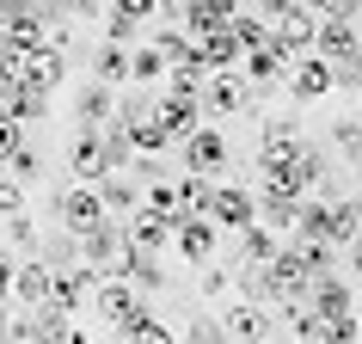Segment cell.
Wrapping results in <instances>:
<instances>
[{
  "instance_id": "1",
  "label": "cell",
  "mask_w": 362,
  "mask_h": 344,
  "mask_svg": "<svg viewBox=\"0 0 362 344\" xmlns=\"http://www.w3.org/2000/svg\"><path fill=\"white\" fill-rule=\"evenodd\" d=\"M93 307H98V320L111 326L117 338H129L135 326L153 320V302H148L135 283H98V289H93Z\"/></svg>"
},
{
  "instance_id": "2",
  "label": "cell",
  "mask_w": 362,
  "mask_h": 344,
  "mask_svg": "<svg viewBox=\"0 0 362 344\" xmlns=\"http://www.w3.org/2000/svg\"><path fill=\"white\" fill-rule=\"evenodd\" d=\"M228 160H233L228 135H221V130H209V123H203V130H197L191 142H178V166H185V172H197V178H215V185H221V178H233V172H228Z\"/></svg>"
},
{
  "instance_id": "3",
  "label": "cell",
  "mask_w": 362,
  "mask_h": 344,
  "mask_svg": "<svg viewBox=\"0 0 362 344\" xmlns=\"http://www.w3.org/2000/svg\"><path fill=\"white\" fill-rule=\"evenodd\" d=\"M56 222L68 234H93L98 222H111V210H105L98 185H62L56 191Z\"/></svg>"
},
{
  "instance_id": "4",
  "label": "cell",
  "mask_w": 362,
  "mask_h": 344,
  "mask_svg": "<svg viewBox=\"0 0 362 344\" xmlns=\"http://www.w3.org/2000/svg\"><path fill=\"white\" fill-rule=\"evenodd\" d=\"M13 56H19V80L25 86H37V93H49V98L68 86L74 56H62V50H49V43H43V50H13Z\"/></svg>"
},
{
  "instance_id": "5",
  "label": "cell",
  "mask_w": 362,
  "mask_h": 344,
  "mask_svg": "<svg viewBox=\"0 0 362 344\" xmlns=\"http://www.w3.org/2000/svg\"><path fill=\"white\" fill-rule=\"evenodd\" d=\"M209 222H215L221 234H246L252 222H258V197H252L246 185L221 178V185H215V197H209Z\"/></svg>"
},
{
  "instance_id": "6",
  "label": "cell",
  "mask_w": 362,
  "mask_h": 344,
  "mask_svg": "<svg viewBox=\"0 0 362 344\" xmlns=\"http://www.w3.org/2000/svg\"><path fill=\"white\" fill-rule=\"evenodd\" d=\"M105 283H135L141 295H160V289H166L172 277H166V258H160V252H141V246H129V252H123V258H117L111 270H105Z\"/></svg>"
},
{
  "instance_id": "7",
  "label": "cell",
  "mask_w": 362,
  "mask_h": 344,
  "mask_svg": "<svg viewBox=\"0 0 362 344\" xmlns=\"http://www.w3.org/2000/svg\"><path fill=\"white\" fill-rule=\"evenodd\" d=\"M68 172H74V185H105L111 178V154H105V135L98 130H74V142H68Z\"/></svg>"
},
{
  "instance_id": "8",
  "label": "cell",
  "mask_w": 362,
  "mask_h": 344,
  "mask_svg": "<svg viewBox=\"0 0 362 344\" xmlns=\"http://www.w3.org/2000/svg\"><path fill=\"white\" fill-rule=\"evenodd\" d=\"M49 295H56V270H49V258H19V277H13V307H25V314H37V307H49Z\"/></svg>"
},
{
  "instance_id": "9",
  "label": "cell",
  "mask_w": 362,
  "mask_h": 344,
  "mask_svg": "<svg viewBox=\"0 0 362 344\" xmlns=\"http://www.w3.org/2000/svg\"><path fill=\"white\" fill-rule=\"evenodd\" d=\"M117 111H123V98H117V86H105V80H86L74 98V130H111Z\"/></svg>"
},
{
  "instance_id": "10",
  "label": "cell",
  "mask_w": 362,
  "mask_h": 344,
  "mask_svg": "<svg viewBox=\"0 0 362 344\" xmlns=\"http://www.w3.org/2000/svg\"><path fill=\"white\" fill-rule=\"evenodd\" d=\"M270 43H283L295 62L313 56V43H320V13H313V6H295V13H283V19L270 25Z\"/></svg>"
},
{
  "instance_id": "11",
  "label": "cell",
  "mask_w": 362,
  "mask_h": 344,
  "mask_svg": "<svg viewBox=\"0 0 362 344\" xmlns=\"http://www.w3.org/2000/svg\"><path fill=\"white\" fill-rule=\"evenodd\" d=\"M215 240H221V228H215L209 215H185L178 234H172V246H178L185 265H215Z\"/></svg>"
},
{
  "instance_id": "12",
  "label": "cell",
  "mask_w": 362,
  "mask_h": 344,
  "mask_svg": "<svg viewBox=\"0 0 362 344\" xmlns=\"http://www.w3.org/2000/svg\"><path fill=\"white\" fill-rule=\"evenodd\" d=\"M313 56H325L332 68H338V62H356L362 56V25L356 19H320V43H313Z\"/></svg>"
},
{
  "instance_id": "13",
  "label": "cell",
  "mask_w": 362,
  "mask_h": 344,
  "mask_svg": "<svg viewBox=\"0 0 362 344\" xmlns=\"http://www.w3.org/2000/svg\"><path fill=\"white\" fill-rule=\"evenodd\" d=\"M252 105V80L233 68V74H209V86H203V111L215 117H233V111H246Z\"/></svg>"
},
{
  "instance_id": "14",
  "label": "cell",
  "mask_w": 362,
  "mask_h": 344,
  "mask_svg": "<svg viewBox=\"0 0 362 344\" xmlns=\"http://www.w3.org/2000/svg\"><path fill=\"white\" fill-rule=\"evenodd\" d=\"M356 302H362V295L344 283V277H320L313 295H307V307H313L320 320H344V314H356Z\"/></svg>"
},
{
  "instance_id": "15",
  "label": "cell",
  "mask_w": 362,
  "mask_h": 344,
  "mask_svg": "<svg viewBox=\"0 0 362 344\" xmlns=\"http://www.w3.org/2000/svg\"><path fill=\"white\" fill-rule=\"evenodd\" d=\"M240 74H246V80H252V93H258V86H276V80L295 74V56H288L283 43H270V50H252Z\"/></svg>"
},
{
  "instance_id": "16",
  "label": "cell",
  "mask_w": 362,
  "mask_h": 344,
  "mask_svg": "<svg viewBox=\"0 0 362 344\" xmlns=\"http://www.w3.org/2000/svg\"><path fill=\"white\" fill-rule=\"evenodd\" d=\"M160 123H166L172 142H191V135L203 130V98H178V93H166V98H160Z\"/></svg>"
},
{
  "instance_id": "17",
  "label": "cell",
  "mask_w": 362,
  "mask_h": 344,
  "mask_svg": "<svg viewBox=\"0 0 362 344\" xmlns=\"http://www.w3.org/2000/svg\"><path fill=\"white\" fill-rule=\"evenodd\" d=\"M301 203L307 197H288V191H258V222H264V228H276V234H295L301 228Z\"/></svg>"
},
{
  "instance_id": "18",
  "label": "cell",
  "mask_w": 362,
  "mask_h": 344,
  "mask_svg": "<svg viewBox=\"0 0 362 344\" xmlns=\"http://www.w3.org/2000/svg\"><path fill=\"white\" fill-rule=\"evenodd\" d=\"M221 332H228L233 344H246V338H270V307H258V302H233L228 314H221Z\"/></svg>"
},
{
  "instance_id": "19",
  "label": "cell",
  "mask_w": 362,
  "mask_h": 344,
  "mask_svg": "<svg viewBox=\"0 0 362 344\" xmlns=\"http://www.w3.org/2000/svg\"><path fill=\"white\" fill-rule=\"evenodd\" d=\"M98 197H105V210H111L117 222H129V215L141 210V197H148V185H141V178H129V172H111V178L98 185Z\"/></svg>"
},
{
  "instance_id": "20",
  "label": "cell",
  "mask_w": 362,
  "mask_h": 344,
  "mask_svg": "<svg viewBox=\"0 0 362 344\" xmlns=\"http://www.w3.org/2000/svg\"><path fill=\"white\" fill-rule=\"evenodd\" d=\"M325 240L338 252H350L362 240V197H332V228H325Z\"/></svg>"
},
{
  "instance_id": "21",
  "label": "cell",
  "mask_w": 362,
  "mask_h": 344,
  "mask_svg": "<svg viewBox=\"0 0 362 344\" xmlns=\"http://www.w3.org/2000/svg\"><path fill=\"white\" fill-rule=\"evenodd\" d=\"M288 93L301 98V105H307V98H325V93H332V62H325V56H301V62H295V74H288Z\"/></svg>"
},
{
  "instance_id": "22",
  "label": "cell",
  "mask_w": 362,
  "mask_h": 344,
  "mask_svg": "<svg viewBox=\"0 0 362 344\" xmlns=\"http://www.w3.org/2000/svg\"><path fill=\"white\" fill-rule=\"evenodd\" d=\"M123 228H129V246H141V252H172V222H160V215L135 210Z\"/></svg>"
},
{
  "instance_id": "23",
  "label": "cell",
  "mask_w": 362,
  "mask_h": 344,
  "mask_svg": "<svg viewBox=\"0 0 362 344\" xmlns=\"http://www.w3.org/2000/svg\"><path fill=\"white\" fill-rule=\"evenodd\" d=\"M307 135H301V117L295 111H270L258 117V148H301Z\"/></svg>"
},
{
  "instance_id": "24",
  "label": "cell",
  "mask_w": 362,
  "mask_h": 344,
  "mask_svg": "<svg viewBox=\"0 0 362 344\" xmlns=\"http://www.w3.org/2000/svg\"><path fill=\"white\" fill-rule=\"evenodd\" d=\"M129 56L135 50H123V43H98L93 50V80H105V86H129Z\"/></svg>"
},
{
  "instance_id": "25",
  "label": "cell",
  "mask_w": 362,
  "mask_h": 344,
  "mask_svg": "<svg viewBox=\"0 0 362 344\" xmlns=\"http://www.w3.org/2000/svg\"><path fill=\"white\" fill-rule=\"evenodd\" d=\"M276 252H283V234L264 228V222H252V228L240 234V265H270Z\"/></svg>"
},
{
  "instance_id": "26",
  "label": "cell",
  "mask_w": 362,
  "mask_h": 344,
  "mask_svg": "<svg viewBox=\"0 0 362 344\" xmlns=\"http://www.w3.org/2000/svg\"><path fill=\"white\" fill-rule=\"evenodd\" d=\"M203 62H209V74H233V68H246V50H240L233 31H215V38L203 43Z\"/></svg>"
},
{
  "instance_id": "27",
  "label": "cell",
  "mask_w": 362,
  "mask_h": 344,
  "mask_svg": "<svg viewBox=\"0 0 362 344\" xmlns=\"http://www.w3.org/2000/svg\"><path fill=\"white\" fill-rule=\"evenodd\" d=\"M172 74V56L166 50H153V43H141L129 56V86H153V80H166Z\"/></svg>"
},
{
  "instance_id": "28",
  "label": "cell",
  "mask_w": 362,
  "mask_h": 344,
  "mask_svg": "<svg viewBox=\"0 0 362 344\" xmlns=\"http://www.w3.org/2000/svg\"><path fill=\"white\" fill-rule=\"evenodd\" d=\"M0 246H13L19 258H37V252H43V234H37V222H31V215H6Z\"/></svg>"
},
{
  "instance_id": "29",
  "label": "cell",
  "mask_w": 362,
  "mask_h": 344,
  "mask_svg": "<svg viewBox=\"0 0 362 344\" xmlns=\"http://www.w3.org/2000/svg\"><path fill=\"white\" fill-rule=\"evenodd\" d=\"M288 246L301 252V265H307L313 283H320V277H338V246H332V240H288Z\"/></svg>"
},
{
  "instance_id": "30",
  "label": "cell",
  "mask_w": 362,
  "mask_h": 344,
  "mask_svg": "<svg viewBox=\"0 0 362 344\" xmlns=\"http://www.w3.org/2000/svg\"><path fill=\"white\" fill-rule=\"evenodd\" d=\"M141 210L160 215V222H172V234H178V222H185V203H178V178H166V185H148Z\"/></svg>"
},
{
  "instance_id": "31",
  "label": "cell",
  "mask_w": 362,
  "mask_h": 344,
  "mask_svg": "<svg viewBox=\"0 0 362 344\" xmlns=\"http://www.w3.org/2000/svg\"><path fill=\"white\" fill-rule=\"evenodd\" d=\"M0 111L19 117V123H43V117H49V93H37V86H25V80H19V93L6 98Z\"/></svg>"
},
{
  "instance_id": "32",
  "label": "cell",
  "mask_w": 362,
  "mask_h": 344,
  "mask_svg": "<svg viewBox=\"0 0 362 344\" xmlns=\"http://www.w3.org/2000/svg\"><path fill=\"white\" fill-rule=\"evenodd\" d=\"M209 197H215V178L178 172V203H185V215H209Z\"/></svg>"
},
{
  "instance_id": "33",
  "label": "cell",
  "mask_w": 362,
  "mask_h": 344,
  "mask_svg": "<svg viewBox=\"0 0 362 344\" xmlns=\"http://www.w3.org/2000/svg\"><path fill=\"white\" fill-rule=\"evenodd\" d=\"M228 31L240 38V50H246V56H252V50H270V19H258L252 6H246V13H240V19L228 25Z\"/></svg>"
},
{
  "instance_id": "34",
  "label": "cell",
  "mask_w": 362,
  "mask_h": 344,
  "mask_svg": "<svg viewBox=\"0 0 362 344\" xmlns=\"http://www.w3.org/2000/svg\"><path fill=\"white\" fill-rule=\"evenodd\" d=\"M325 228H332V197H307L301 203V228H295V240H325Z\"/></svg>"
},
{
  "instance_id": "35",
  "label": "cell",
  "mask_w": 362,
  "mask_h": 344,
  "mask_svg": "<svg viewBox=\"0 0 362 344\" xmlns=\"http://www.w3.org/2000/svg\"><path fill=\"white\" fill-rule=\"evenodd\" d=\"M332 148L350 154V166H356L362 160V117H338V123H332Z\"/></svg>"
},
{
  "instance_id": "36",
  "label": "cell",
  "mask_w": 362,
  "mask_h": 344,
  "mask_svg": "<svg viewBox=\"0 0 362 344\" xmlns=\"http://www.w3.org/2000/svg\"><path fill=\"white\" fill-rule=\"evenodd\" d=\"M320 344H362V320H356V314L325 320V326H320Z\"/></svg>"
},
{
  "instance_id": "37",
  "label": "cell",
  "mask_w": 362,
  "mask_h": 344,
  "mask_svg": "<svg viewBox=\"0 0 362 344\" xmlns=\"http://www.w3.org/2000/svg\"><path fill=\"white\" fill-rule=\"evenodd\" d=\"M6 172H13V178H19V185H37V178H43V160H37V148H31V142H25V148L13 154V160H6Z\"/></svg>"
},
{
  "instance_id": "38",
  "label": "cell",
  "mask_w": 362,
  "mask_h": 344,
  "mask_svg": "<svg viewBox=\"0 0 362 344\" xmlns=\"http://www.w3.org/2000/svg\"><path fill=\"white\" fill-rule=\"evenodd\" d=\"M6 215H25V185L0 166V222H6Z\"/></svg>"
},
{
  "instance_id": "39",
  "label": "cell",
  "mask_w": 362,
  "mask_h": 344,
  "mask_svg": "<svg viewBox=\"0 0 362 344\" xmlns=\"http://www.w3.org/2000/svg\"><path fill=\"white\" fill-rule=\"evenodd\" d=\"M19 148H25V123H19V117H6V111H0V166H6V160H13Z\"/></svg>"
},
{
  "instance_id": "40",
  "label": "cell",
  "mask_w": 362,
  "mask_h": 344,
  "mask_svg": "<svg viewBox=\"0 0 362 344\" xmlns=\"http://www.w3.org/2000/svg\"><path fill=\"white\" fill-rule=\"evenodd\" d=\"M233 283H240V270H233V265H203V295H228Z\"/></svg>"
},
{
  "instance_id": "41",
  "label": "cell",
  "mask_w": 362,
  "mask_h": 344,
  "mask_svg": "<svg viewBox=\"0 0 362 344\" xmlns=\"http://www.w3.org/2000/svg\"><path fill=\"white\" fill-rule=\"evenodd\" d=\"M111 13H123V19H135V25H148L153 13H160V0H111Z\"/></svg>"
},
{
  "instance_id": "42",
  "label": "cell",
  "mask_w": 362,
  "mask_h": 344,
  "mask_svg": "<svg viewBox=\"0 0 362 344\" xmlns=\"http://www.w3.org/2000/svg\"><path fill=\"white\" fill-rule=\"evenodd\" d=\"M185 344H228V332H221V320H191Z\"/></svg>"
},
{
  "instance_id": "43",
  "label": "cell",
  "mask_w": 362,
  "mask_h": 344,
  "mask_svg": "<svg viewBox=\"0 0 362 344\" xmlns=\"http://www.w3.org/2000/svg\"><path fill=\"white\" fill-rule=\"evenodd\" d=\"M13 277H19V252L0 246V302H13Z\"/></svg>"
},
{
  "instance_id": "44",
  "label": "cell",
  "mask_w": 362,
  "mask_h": 344,
  "mask_svg": "<svg viewBox=\"0 0 362 344\" xmlns=\"http://www.w3.org/2000/svg\"><path fill=\"white\" fill-rule=\"evenodd\" d=\"M123 344H178V338H172V332H166L160 320H148V326H135V332H129Z\"/></svg>"
},
{
  "instance_id": "45",
  "label": "cell",
  "mask_w": 362,
  "mask_h": 344,
  "mask_svg": "<svg viewBox=\"0 0 362 344\" xmlns=\"http://www.w3.org/2000/svg\"><path fill=\"white\" fill-rule=\"evenodd\" d=\"M295 6H301V0H252V13H258V19H283V13H295Z\"/></svg>"
},
{
  "instance_id": "46",
  "label": "cell",
  "mask_w": 362,
  "mask_h": 344,
  "mask_svg": "<svg viewBox=\"0 0 362 344\" xmlns=\"http://www.w3.org/2000/svg\"><path fill=\"white\" fill-rule=\"evenodd\" d=\"M68 19H105V0H62Z\"/></svg>"
},
{
  "instance_id": "47",
  "label": "cell",
  "mask_w": 362,
  "mask_h": 344,
  "mask_svg": "<svg viewBox=\"0 0 362 344\" xmlns=\"http://www.w3.org/2000/svg\"><path fill=\"white\" fill-rule=\"evenodd\" d=\"M350 270H356V283H362V240L350 246Z\"/></svg>"
},
{
  "instance_id": "48",
  "label": "cell",
  "mask_w": 362,
  "mask_h": 344,
  "mask_svg": "<svg viewBox=\"0 0 362 344\" xmlns=\"http://www.w3.org/2000/svg\"><path fill=\"white\" fill-rule=\"evenodd\" d=\"M0 344H19V338H13V326H6V320H0Z\"/></svg>"
},
{
  "instance_id": "49",
  "label": "cell",
  "mask_w": 362,
  "mask_h": 344,
  "mask_svg": "<svg viewBox=\"0 0 362 344\" xmlns=\"http://www.w3.org/2000/svg\"><path fill=\"white\" fill-rule=\"evenodd\" d=\"M228 344H233V338H228ZM246 344H270V338H246Z\"/></svg>"
},
{
  "instance_id": "50",
  "label": "cell",
  "mask_w": 362,
  "mask_h": 344,
  "mask_svg": "<svg viewBox=\"0 0 362 344\" xmlns=\"http://www.w3.org/2000/svg\"><path fill=\"white\" fill-rule=\"evenodd\" d=\"M295 344H313V338H295Z\"/></svg>"
},
{
  "instance_id": "51",
  "label": "cell",
  "mask_w": 362,
  "mask_h": 344,
  "mask_svg": "<svg viewBox=\"0 0 362 344\" xmlns=\"http://www.w3.org/2000/svg\"><path fill=\"white\" fill-rule=\"evenodd\" d=\"M356 320H362V302H356Z\"/></svg>"
},
{
  "instance_id": "52",
  "label": "cell",
  "mask_w": 362,
  "mask_h": 344,
  "mask_svg": "<svg viewBox=\"0 0 362 344\" xmlns=\"http://www.w3.org/2000/svg\"><path fill=\"white\" fill-rule=\"evenodd\" d=\"M0 228H6V222H0Z\"/></svg>"
},
{
  "instance_id": "53",
  "label": "cell",
  "mask_w": 362,
  "mask_h": 344,
  "mask_svg": "<svg viewBox=\"0 0 362 344\" xmlns=\"http://www.w3.org/2000/svg\"><path fill=\"white\" fill-rule=\"evenodd\" d=\"M178 6H185V0H178Z\"/></svg>"
}]
</instances>
